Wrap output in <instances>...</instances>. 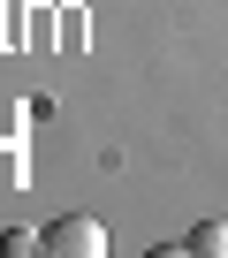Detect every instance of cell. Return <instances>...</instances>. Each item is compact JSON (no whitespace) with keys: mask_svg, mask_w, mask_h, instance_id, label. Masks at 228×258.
<instances>
[{"mask_svg":"<svg viewBox=\"0 0 228 258\" xmlns=\"http://www.w3.org/2000/svg\"><path fill=\"white\" fill-rule=\"evenodd\" d=\"M38 250H61V258H99V250H106V228H99L91 213H61V220L38 235Z\"/></svg>","mask_w":228,"mask_h":258,"instance_id":"1","label":"cell"},{"mask_svg":"<svg viewBox=\"0 0 228 258\" xmlns=\"http://www.w3.org/2000/svg\"><path fill=\"white\" fill-rule=\"evenodd\" d=\"M0 250H8V258H23V250H38V235H31V228H8V235H0Z\"/></svg>","mask_w":228,"mask_h":258,"instance_id":"3","label":"cell"},{"mask_svg":"<svg viewBox=\"0 0 228 258\" xmlns=\"http://www.w3.org/2000/svg\"><path fill=\"white\" fill-rule=\"evenodd\" d=\"M183 250H198V258H228V220H205V228H190V235H183Z\"/></svg>","mask_w":228,"mask_h":258,"instance_id":"2","label":"cell"}]
</instances>
